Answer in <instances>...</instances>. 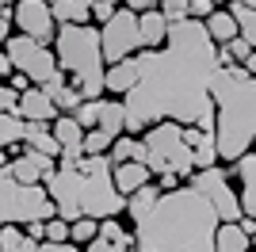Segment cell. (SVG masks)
Wrapping results in <instances>:
<instances>
[{"mask_svg": "<svg viewBox=\"0 0 256 252\" xmlns=\"http://www.w3.org/2000/svg\"><path fill=\"white\" fill-rule=\"evenodd\" d=\"M210 34L203 20H176L153 50H134V84L122 104V134H142L146 126L172 118L180 126L214 130L210 76L218 69Z\"/></svg>", "mask_w": 256, "mask_h": 252, "instance_id": "obj_1", "label": "cell"}, {"mask_svg": "<svg viewBox=\"0 0 256 252\" xmlns=\"http://www.w3.org/2000/svg\"><path fill=\"white\" fill-rule=\"evenodd\" d=\"M218 214L188 184L160 191L153 206L134 218V248L142 252H214Z\"/></svg>", "mask_w": 256, "mask_h": 252, "instance_id": "obj_2", "label": "cell"}, {"mask_svg": "<svg viewBox=\"0 0 256 252\" xmlns=\"http://www.w3.org/2000/svg\"><path fill=\"white\" fill-rule=\"evenodd\" d=\"M54 214L62 222L73 218H115L126 206V195H118L111 184V157L107 153H84L76 168H54L42 180Z\"/></svg>", "mask_w": 256, "mask_h": 252, "instance_id": "obj_3", "label": "cell"}, {"mask_svg": "<svg viewBox=\"0 0 256 252\" xmlns=\"http://www.w3.org/2000/svg\"><path fill=\"white\" fill-rule=\"evenodd\" d=\"M210 104H214V149L218 160L234 164L241 153L252 149L256 138V80L241 65L214 69L210 76Z\"/></svg>", "mask_w": 256, "mask_h": 252, "instance_id": "obj_4", "label": "cell"}, {"mask_svg": "<svg viewBox=\"0 0 256 252\" xmlns=\"http://www.w3.org/2000/svg\"><path fill=\"white\" fill-rule=\"evenodd\" d=\"M54 62L62 73L76 76V88L84 100L104 96V54H100V31L88 23H62L54 31Z\"/></svg>", "mask_w": 256, "mask_h": 252, "instance_id": "obj_5", "label": "cell"}, {"mask_svg": "<svg viewBox=\"0 0 256 252\" xmlns=\"http://www.w3.org/2000/svg\"><path fill=\"white\" fill-rule=\"evenodd\" d=\"M142 149H146V164H150L153 176L172 172V176L188 180L195 172L192 146L184 142L180 122H172V118H160V122L146 126V130H142Z\"/></svg>", "mask_w": 256, "mask_h": 252, "instance_id": "obj_6", "label": "cell"}, {"mask_svg": "<svg viewBox=\"0 0 256 252\" xmlns=\"http://www.w3.org/2000/svg\"><path fill=\"white\" fill-rule=\"evenodd\" d=\"M31 218H54V202L46 195L42 184H20V180H12L8 164H0V226H23V222Z\"/></svg>", "mask_w": 256, "mask_h": 252, "instance_id": "obj_7", "label": "cell"}, {"mask_svg": "<svg viewBox=\"0 0 256 252\" xmlns=\"http://www.w3.org/2000/svg\"><path fill=\"white\" fill-rule=\"evenodd\" d=\"M4 54H8L12 69L23 73L27 80H34L38 88H46V96H50L54 88L69 84V80H65V73L58 69V62H54V50H46L42 42L27 38V34H16V38L8 34V38H4Z\"/></svg>", "mask_w": 256, "mask_h": 252, "instance_id": "obj_8", "label": "cell"}, {"mask_svg": "<svg viewBox=\"0 0 256 252\" xmlns=\"http://www.w3.org/2000/svg\"><path fill=\"white\" fill-rule=\"evenodd\" d=\"M188 188H195L206 202H210L214 214H218V222H237V218H241V206H237V191L230 188V172H222L218 164L192 172V176H188Z\"/></svg>", "mask_w": 256, "mask_h": 252, "instance_id": "obj_9", "label": "cell"}, {"mask_svg": "<svg viewBox=\"0 0 256 252\" xmlns=\"http://www.w3.org/2000/svg\"><path fill=\"white\" fill-rule=\"evenodd\" d=\"M138 50V12L130 8H118L104 20V31H100V54L104 62H122Z\"/></svg>", "mask_w": 256, "mask_h": 252, "instance_id": "obj_10", "label": "cell"}, {"mask_svg": "<svg viewBox=\"0 0 256 252\" xmlns=\"http://www.w3.org/2000/svg\"><path fill=\"white\" fill-rule=\"evenodd\" d=\"M12 20L20 27V34L34 42H54V31H58V23L50 16V0H16L12 4Z\"/></svg>", "mask_w": 256, "mask_h": 252, "instance_id": "obj_11", "label": "cell"}, {"mask_svg": "<svg viewBox=\"0 0 256 252\" xmlns=\"http://www.w3.org/2000/svg\"><path fill=\"white\" fill-rule=\"evenodd\" d=\"M16 115L23 118V122H50L54 115H58V107H54V100L46 96V88H38V84H27L20 96H16Z\"/></svg>", "mask_w": 256, "mask_h": 252, "instance_id": "obj_12", "label": "cell"}, {"mask_svg": "<svg viewBox=\"0 0 256 252\" xmlns=\"http://www.w3.org/2000/svg\"><path fill=\"white\" fill-rule=\"evenodd\" d=\"M54 157H46V153H34V149H27L23 157H12L8 160V172L12 180H20V184H42L46 176L54 172Z\"/></svg>", "mask_w": 256, "mask_h": 252, "instance_id": "obj_13", "label": "cell"}, {"mask_svg": "<svg viewBox=\"0 0 256 252\" xmlns=\"http://www.w3.org/2000/svg\"><path fill=\"white\" fill-rule=\"evenodd\" d=\"M153 172L146 160H118V164H111V184H115L118 195H130L134 188H142V184H150Z\"/></svg>", "mask_w": 256, "mask_h": 252, "instance_id": "obj_14", "label": "cell"}, {"mask_svg": "<svg viewBox=\"0 0 256 252\" xmlns=\"http://www.w3.org/2000/svg\"><path fill=\"white\" fill-rule=\"evenodd\" d=\"M164 34H168V20H164L157 8L138 12V50H153V46H160Z\"/></svg>", "mask_w": 256, "mask_h": 252, "instance_id": "obj_15", "label": "cell"}, {"mask_svg": "<svg viewBox=\"0 0 256 252\" xmlns=\"http://www.w3.org/2000/svg\"><path fill=\"white\" fill-rule=\"evenodd\" d=\"M23 146L34 149V153H46V157H54V160H58V153H62L58 138L50 134L46 122H23Z\"/></svg>", "mask_w": 256, "mask_h": 252, "instance_id": "obj_16", "label": "cell"}, {"mask_svg": "<svg viewBox=\"0 0 256 252\" xmlns=\"http://www.w3.org/2000/svg\"><path fill=\"white\" fill-rule=\"evenodd\" d=\"M248 241L241 233L237 222H218V230H214V252H248Z\"/></svg>", "mask_w": 256, "mask_h": 252, "instance_id": "obj_17", "label": "cell"}, {"mask_svg": "<svg viewBox=\"0 0 256 252\" xmlns=\"http://www.w3.org/2000/svg\"><path fill=\"white\" fill-rule=\"evenodd\" d=\"M134 58H122V62H111L104 69V88L107 92H115V96H122L130 88V84H134Z\"/></svg>", "mask_w": 256, "mask_h": 252, "instance_id": "obj_18", "label": "cell"}, {"mask_svg": "<svg viewBox=\"0 0 256 252\" xmlns=\"http://www.w3.org/2000/svg\"><path fill=\"white\" fill-rule=\"evenodd\" d=\"M88 8L92 0H50L54 23H88Z\"/></svg>", "mask_w": 256, "mask_h": 252, "instance_id": "obj_19", "label": "cell"}, {"mask_svg": "<svg viewBox=\"0 0 256 252\" xmlns=\"http://www.w3.org/2000/svg\"><path fill=\"white\" fill-rule=\"evenodd\" d=\"M203 27H206V34H210L214 46H222V42H230V38L237 34V23H234V16H230V8H226V12L214 8L210 16L203 20Z\"/></svg>", "mask_w": 256, "mask_h": 252, "instance_id": "obj_20", "label": "cell"}, {"mask_svg": "<svg viewBox=\"0 0 256 252\" xmlns=\"http://www.w3.org/2000/svg\"><path fill=\"white\" fill-rule=\"evenodd\" d=\"M230 16L237 23V34L256 46V8L252 4H241V0H230Z\"/></svg>", "mask_w": 256, "mask_h": 252, "instance_id": "obj_21", "label": "cell"}, {"mask_svg": "<svg viewBox=\"0 0 256 252\" xmlns=\"http://www.w3.org/2000/svg\"><path fill=\"white\" fill-rule=\"evenodd\" d=\"M192 160H195V168L218 164V149H214V134H210V130H199V134H195V142H192Z\"/></svg>", "mask_w": 256, "mask_h": 252, "instance_id": "obj_22", "label": "cell"}, {"mask_svg": "<svg viewBox=\"0 0 256 252\" xmlns=\"http://www.w3.org/2000/svg\"><path fill=\"white\" fill-rule=\"evenodd\" d=\"M50 134L58 138V146H73V142H80L84 130H80V122H76L73 115H62V111H58V115L50 118Z\"/></svg>", "mask_w": 256, "mask_h": 252, "instance_id": "obj_23", "label": "cell"}, {"mask_svg": "<svg viewBox=\"0 0 256 252\" xmlns=\"http://www.w3.org/2000/svg\"><path fill=\"white\" fill-rule=\"evenodd\" d=\"M118 160H146V149H142V142H134V134L111 138V164H118Z\"/></svg>", "mask_w": 256, "mask_h": 252, "instance_id": "obj_24", "label": "cell"}, {"mask_svg": "<svg viewBox=\"0 0 256 252\" xmlns=\"http://www.w3.org/2000/svg\"><path fill=\"white\" fill-rule=\"evenodd\" d=\"M96 126L104 130V134L118 138V134H122V104H115V100H107V104H100Z\"/></svg>", "mask_w": 256, "mask_h": 252, "instance_id": "obj_25", "label": "cell"}, {"mask_svg": "<svg viewBox=\"0 0 256 252\" xmlns=\"http://www.w3.org/2000/svg\"><path fill=\"white\" fill-rule=\"evenodd\" d=\"M23 142V118L16 111H0V149Z\"/></svg>", "mask_w": 256, "mask_h": 252, "instance_id": "obj_26", "label": "cell"}, {"mask_svg": "<svg viewBox=\"0 0 256 252\" xmlns=\"http://www.w3.org/2000/svg\"><path fill=\"white\" fill-rule=\"evenodd\" d=\"M50 100H54V107H58V111H65V115H69V111H76V104H80L84 96H80V88H76V84H62V88H54V92H50Z\"/></svg>", "mask_w": 256, "mask_h": 252, "instance_id": "obj_27", "label": "cell"}, {"mask_svg": "<svg viewBox=\"0 0 256 252\" xmlns=\"http://www.w3.org/2000/svg\"><path fill=\"white\" fill-rule=\"evenodd\" d=\"M96 230H100L96 218H73L69 222V241L73 244H88L92 237H96Z\"/></svg>", "mask_w": 256, "mask_h": 252, "instance_id": "obj_28", "label": "cell"}, {"mask_svg": "<svg viewBox=\"0 0 256 252\" xmlns=\"http://www.w3.org/2000/svg\"><path fill=\"white\" fill-rule=\"evenodd\" d=\"M80 149H84V153H107V149H111V134H104L100 126H92V130L80 134Z\"/></svg>", "mask_w": 256, "mask_h": 252, "instance_id": "obj_29", "label": "cell"}, {"mask_svg": "<svg viewBox=\"0 0 256 252\" xmlns=\"http://www.w3.org/2000/svg\"><path fill=\"white\" fill-rule=\"evenodd\" d=\"M12 252H76L73 241H62V244H50V241H31V237H23L20 244Z\"/></svg>", "mask_w": 256, "mask_h": 252, "instance_id": "obj_30", "label": "cell"}, {"mask_svg": "<svg viewBox=\"0 0 256 252\" xmlns=\"http://www.w3.org/2000/svg\"><path fill=\"white\" fill-rule=\"evenodd\" d=\"M69 115L80 122V130H92V126H96V115H100V100H80L76 111H69Z\"/></svg>", "mask_w": 256, "mask_h": 252, "instance_id": "obj_31", "label": "cell"}, {"mask_svg": "<svg viewBox=\"0 0 256 252\" xmlns=\"http://www.w3.org/2000/svg\"><path fill=\"white\" fill-rule=\"evenodd\" d=\"M42 241H50V244L69 241V222H62L58 214H54V218H46V222H42Z\"/></svg>", "mask_w": 256, "mask_h": 252, "instance_id": "obj_32", "label": "cell"}, {"mask_svg": "<svg viewBox=\"0 0 256 252\" xmlns=\"http://www.w3.org/2000/svg\"><path fill=\"white\" fill-rule=\"evenodd\" d=\"M157 12H160L168 23L188 20V0H157Z\"/></svg>", "mask_w": 256, "mask_h": 252, "instance_id": "obj_33", "label": "cell"}, {"mask_svg": "<svg viewBox=\"0 0 256 252\" xmlns=\"http://www.w3.org/2000/svg\"><path fill=\"white\" fill-rule=\"evenodd\" d=\"M222 46H226V54H230L234 62H245L248 54H252V42H245L241 34H234V38H230V42H222Z\"/></svg>", "mask_w": 256, "mask_h": 252, "instance_id": "obj_34", "label": "cell"}, {"mask_svg": "<svg viewBox=\"0 0 256 252\" xmlns=\"http://www.w3.org/2000/svg\"><path fill=\"white\" fill-rule=\"evenodd\" d=\"M214 12V0H188V16L192 20H206Z\"/></svg>", "mask_w": 256, "mask_h": 252, "instance_id": "obj_35", "label": "cell"}, {"mask_svg": "<svg viewBox=\"0 0 256 252\" xmlns=\"http://www.w3.org/2000/svg\"><path fill=\"white\" fill-rule=\"evenodd\" d=\"M16 88L12 84H0V111H16Z\"/></svg>", "mask_w": 256, "mask_h": 252, "instance_id": "obj_36", "label": "cell"}, {"mask_svg": "<svg viewBox=\"0 0 256 252\" xmlns=\"http://www.w3.org/2000/svg\"><path fill=\"white\" fill-rule=\"evenodd\" d=\"M111 12H115V4H104V0H92V8H88V20H100V23H104L107 16H111Z\"/></svg>", "mask_w": 256, "mask_h": 252, "instance_id": "obj_37", "label": "cell"}, {"mask_svg": "<svg viewBox=\"0 0 256 252\" xmlns=\"http://www.w3.org/2000/svg\"><path fill=\"white\" fill-rule=\"evenodd\" d=\"M126 8L130 12H150V8H157V0H126Z\"/></svg>", "mask_w": 256, "mask_h": 252, "instance_id": "obj_38", "label": "cell"}, {"mask_svg": "<svg viewBox=\"0 0 256 252\" xmlns=\"http://www.w3.org/2000/svg\"><path fill=\"white\" fill-rule=\"evenodd\" d=\"M8 34H12V16H0V46H4Z\"/></svg>", "mask_w": 256, "mask_h": 252, "instance_id": "obj_39", "label": "cell"}, {"mask_svg": "<svg viewBox=\"0 0 256 252\" xmlns=\"http://www.w3.org/2000/svg\"><path fill=\"white\" fill-rule=\"evenodd\" d=\"M27 84H31V80H27V76H23V73H16V76H12V88H16V92H23Z\"/></svg>", "mask_w": 256, "mask_h": 252, "instance_id": "obj_40", "label": "cell"}, {"mask_svg": "<svg viewBox=\"0 0 256 252\" xmlns=\"http://www.w3.org/2000/svg\"><path fill=\"white\" fill-rule=\"evenodd\" d=\"M12 73V62H8V54L0 50V76H8Z\"/></svg>", "mask_w": 256, "mask_h": 252, "instance_id": "obj_41", "label": "cell"}, {"mask_svg": "<svg viewBox=\"0 0 256 252\" xmlns=\"http://www.w3.org/2000/svg\"><path fill=\"white\" fill-rule=\"evenodd\" d=\"M12 4L16 0H0V16H12Z\"/></svg>", "mask_w": 256, "mask_h": 252, "instance_id": "obj_42", "label": "cell"}, {"mask_svg": "<svg viewBox=\"0 0 256 252\" xmlns=\"http://www.w3.org/2000/svg\"><path fill=\"white\" fill-rule=\"evenodd\" d=\"M0 164H8V153H4V149H0Z\"/></svg>", "mask_w": 256, "mask_h": 252, "instance_id": "obj_43", "label": "cell"}, {"mask_svg": "<svg viewBox=\"0 0 256 252\" xmlns=\"http://www.w3.org/2000/svg\"><path fill=\"white\" fill-rule=\"evenodd\" d=\"M104 4H122V0H104Z\"/></svg>", "mask_w": 256, "mask_h": 252, "instance_id": "obj_44", "label": "cell"}, {"mask_svg": "<svg viewBox=\"0 0 256 252\" xmlns=\"http://www.w3.org/2000/svg\"><path fill=\"white\" fill-rule=\"evenodd\" d=\"M241 4H252V8H256V0H241Z\"/></svg>", "mask_w": 256, "mask_h": 252, "instance_id": "obj_45", "label": "cell"}, {"mask_svg": "<svg viewBox=\"0 0 256 252\" xmlns=\"http://www.w3.org/2000/svg\"><path fill=\"white\" fill-rule=\"evenodd\" d=\"M126 252H142V248H134V244H130V248H126Z\"/></svg>", "mask_w": 256, "mask_h": 252, "instance_id": "obj_46", "label": "cell"}, {"mask_svg": "<svg viewBox=\"0 0 256 252\" xmlns=\"http://www.w3.org/2000/svg\"><path fill=\"white\" fill-rule=\"evenodd\" d=\"M214 4H218V0H214Z\"/></svg>", "mask_w": 256, "mask_h": 252, "instance_id": "obj_47", "label": "cell"}, {"mask_svg": "<svg viewBox=\"0 0 256 252\" xmlns=\"http://www.w3.org/2000/svg\"><path fill=\"white\" fill-rule=\"evenodd\" d=\"M0 252H4V248H0Z\"/></svg>", "mask_w": 256, "mask_h": 252, "instance_id": "obj_48", "label": "cell"}]
</instances>
